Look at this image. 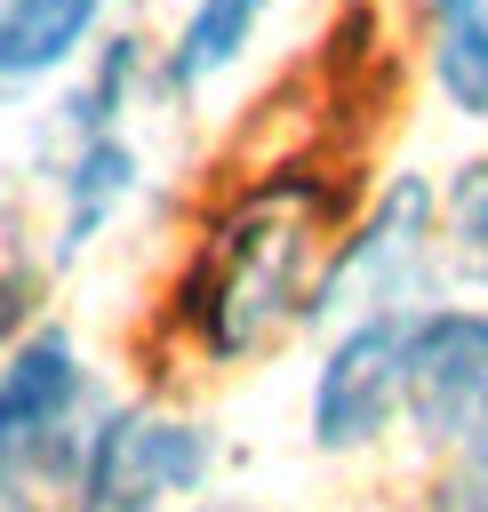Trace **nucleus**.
<instances>
[{
  "instance_id": "nucleus-5",
  "label": "nucleus",
  "mask_w": 488,
  "mask_h": 512,
  "mask_svg": "<svg viewBox=\"0 0 488 512\" xmlns=\"http://www.w3.org/2000/svg\"><path fill=\"white\" fill-rule=\"evenodd\" d=\"M408 416L464 456L488 440V312L440 304L408 320Z\"/></svg>"
},
{
  "instance_id": "nucleus-14",
  "label": "nucleus",
  "mask_w": 488,
  "mask_h": 512,
  "mask_svg": "<svg viewBox=\"0 0 488 512\" xmlns=\"http://www.w3.org/2000/svg\"><path fill=\"white\" fill-rule=\"evenodd\" d=\"M200 512H232V504H200Z\"/></svg>"
},
{
  "instance_id": "nucleus-12",
  "label": "nucleus",
  "mask_w": 488,
  "mask_h": 512,
  "mask_svg": "<svg viewBox=\"0 0 488 512\" xmlns=\"http://www.w3.org/2000/svg\"><path fill=\"white\" fill-rule=\"evenodd\" d=\"M24 312H32V264H0V352L16 344Z\"/></svg>"
},
{
  "instance_id": "nucleus-10",
  "label": "nucleus",
  "mask_w": 488,
  "mask_h": 512,
  "mask_svg": "<svg viewBox=\"0 0 488 512\" xmlns=\"http://www.w3.org/2000/svg\"><path fill=\"white\" fill-rule=\"evenodd\" d=\"M432 8V72L464 120H488V0H424Z\"/></svg>"
},
{
  "instance_id": "nucleus-13",
  "label": "nucleus",
  "mask_w": 488,
  "mask_h": 512,
  "mask_svg": "<svg viewBox=\"0 0 488 512\" xmlns=\"http://www.w3.org/2000/svg\"><path fill=\"white\" fill-rule=\"evenodd\" d=\"M456 496H464V512H488V440L464 456V480H456Z\"/></svg>"
},
{
  "instance_id": "nucleus-11",
  "label": "nucleus",
  "mask_w": 488,
  "mask_h": 512,
  "mask_svg": "<svg viewBox=\"0 0 488 512\" xmlns=\"http://www.w3.org/2000/svg\"><path fill=\"white\" fill-rule=\"evenodd\" d=\"M456 240L480 256V280H488V160L464 168V184H456Z\"/></svg>"
},
{
  "instance_id": "nucleus-3",
  "label": "nucleus",
  "mask_w": 488,
  "mask_h": 512,
  "mask_svg": "<svg viewBox=\"0 0 488 512\" xmlns=\"http://www.w3.org/2000/svg\"><path fill=\"white\" fill-rule=\"evenodd\" d=\"M208 472H216V440L200 424L152 416V408H112L88 448L80 512H160L168 496L208 488Z\"/></svg>"
},
{
  "instance_id": "nucleus-4",
  "label": "nucleus",
  "mask_w": 488,
  "mask_h": 512,
  "mask_svg": "<svg viewBox=\"0 0 488 512\" xmlns=\"http://www.w3.org/2000/svg\"><path fill=\"white\" fill-rule=\"evenodd\" d=\"M408 320L416 312H368L344 320L320 376H312V440L320 448H368L408 408Z\"/></svg>"
},
{
  "instance_id": "nucleus-1",
  "label": "nucleus",
  "mask_w": 488,
  "mask_h": 512,
  "mask_svg": "<svg viewBox=\"0 0 488 512\" xmlns=\"http://www.w3.org/2000/svg\"><path fill=\"white\" fill-rule=\"evenodd\" d=\"M328 216H336V184L304 176V168H280V176H256L248 192H232L184 264V288H176L184 336L208 360L264 352L304 304H320L312 256H320Z\"/></svg>"
},
{
  "instance_id": "nucleus-9",
  "label": "nucleus",
  "mask_w": 488,
  "mask_h": 512,
  "mask_svg": "<svg viewBox=\"0 0 488 512\" xmlns=\"http://www.w3.org/2000/svg\"><path fill=\"white\" fill-rule=\"evenodd\" d=\"M264 16H272V0H192L184 24H176V40H168V88H176V96L216 88V80L256 48Z\"/></svg>"
},
{
  "instance_id": "nucleus-6",
  "label": "nucleus",
  "mask_w": 488,
  "mask_h": 512,
  "mask_svg": "<svg viewBox=\"0 0 488 512\" xmlns=\"http://www.w3.org/2000/svg\"><path fill=\"white\" fill-rule=\"evenodd\" d=\"M424 248H432V192H424L416 176H400V184H384V200L368 208V224H360V232L336 248V264L320 272V304L360 296L352 320L392 312L400 296L424 288Z\"/></svg>"
},
{
  "instance_id": "nucleus-7",
  "label": "nucleus",
  "mask_w": 488,
  "mask_h": 512,
  "mask_svg": "<svg viewBox=\"0 0 488 512\" xmlns=\"http://www.w3.org/2000/svg\"><path fill=\"white\" fill-rule=\"evenodd\" d=\"M144 184V152L128 144V128H88L72 136L64 168H56V256H80Z\"/></svg>"
},
{
  "instance_id": "nucleus-8",
  "label": "nucleus",
  "mask_w": 488,
  "mask_h": 512,
  "mask_svg": "<svg viewBox=\"0 0 488 512\" xmlns=\"http://www.w3.org/2000/svg\"><path fill=\"white\" fill-rule=\"evenodd\" d=\"M96 24L104 0H0V96H24L48 72H64Z\"/></svg>"
},
{
  "instance_id": "nucleus-2",
  "label": "nucleus",
  "mask_w": 488,
  "mask_h": 512,
  "mask_svg": "<svg viewBox=\"0 0 488 512\" xmlns=\"http://www.w3.org/2000/svg\"><path fill=\"white\" fill-rule=\"evenodd\" d=\"M96 424L80 344L64 328L24 336L0 360V512H80Z\"/></svg>"
}]
</instances>
